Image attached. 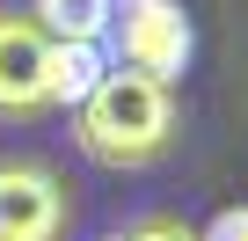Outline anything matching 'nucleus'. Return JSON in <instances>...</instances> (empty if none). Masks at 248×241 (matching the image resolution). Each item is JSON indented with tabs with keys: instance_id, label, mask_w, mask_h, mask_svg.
Returning <instances> with one entry per match:
<instances>
[{
	"instance_id": "nucleus-1",
	"label": "nucleus",
	"mask_w": 248,
	"mask_h": 241,
	"mask_svg": "<svg viewBox=\"0 0 248 241\" xmlns=\"http://www.w3.org/2000/svg\"><path fill=\"white\" fill-rule=\"evenodd\" d=\"M66 117H73L80 161H95L109 176H139V168H154L183 139V102H175V88H161L146 73H117V66H102V80Z\"/></svg>"
},
{
	"instance_id": "nucleus-2",
	"label": "nucleus",
	"mask_w": 248,
	"mask_h": 241,
	"mask_svg": "<svg viewBox=\"0 0 248 241\" xmlns=\"http://www.w3.org/2000/svg\"><path fill=\"white\" fill-rule=\"evenodd\" d=\"M95 51L117 73H146V80L175 88L190 73V59H197V30L183 15V0H117Z\"/></svg>"
},
{
	"instance_id": "nucleus-3",
	"label": "nucleus",
	"mask_w": 248,
	"mask_h": 241,
	"mask_svg": "<svg viewBox=\"0 0 248 241\" xmlns=\"http://www.w3.org/2000/svg\"><path fill=\"white\" fill-rule=\"evenodd\" d=\"M73 197L51 161L37 154H0V241H66Z\"/></svg>"
},
{
	"instance_id": "nucleus-4",
	"label": "nucleus",
	"mask_w": 248,
	"mask_h": 241,
	"mask_svg": "<svg viewBox=\"0 0 248 241\" xmlns=\"http://www.w3.org/2000/svg\"><path fill=\"white\" fill-rule=\"evenodd\" d=\"M51 117V37L30 8H0V125Z\"/></svg>"
},
{
	"instance_id": "nucleus-5",
	"label": "nucleus",
	"mask_w": 248,
	"mask_h": 241,
	"mask_svg": "<svg viewBox=\"0 0 248 241\" xmlns=\"http://www.w3.org/2000/svg\"><path fill=\"white\" fill-rule=\"evenodd\" d=\"M109 8H117V0H30V22L51 44H102Z\"/></svg>"
},
{
	"instance_id": "nucleus-6",
	"label": "nucleus",
	"mask_w": 248,
	"mask_h": 241,
	"mask_svg": "<svg viewBox=\"0 0 248 241\" xmlns=\"http://www.w3.org/2000/svg\"><path fill=\"white\" fill-rule=\"evenodd\" d=\"M95 80H102V51L95 44H51V110H73Z\"/></svg>"
},
{
	"instance_id": "nucleus-7",
	"label": "nucleus",
	"mask_w": 248,
	"mask_h": 241,
	"mask_svg": "<svg viewBox=\"0 0 248 241\" xmlns=\"http://www.w3.org/2000/svg\"><path fill=\"white\" fill-rule=\"evenodd\" d=\"M109 241H197V226L175 219V212H146V219H132L124 234H109Z\"/></svg>"
},
{
	"instance_id": "nucleus-8",
	"label": "nucleus",
	"mask_w": 248,
	"mask_h": 241,
	"mask_svg": "<svg viewBox=\"0 0 248 241\" xmlns=\"http://www.w3.org/2000/svg\"><path fill=\"white\" fill-rule=\"evenodd\" d=\"M197 241H248V205H226L212 226H197Z\"/></svg>"
}]
</instances>
